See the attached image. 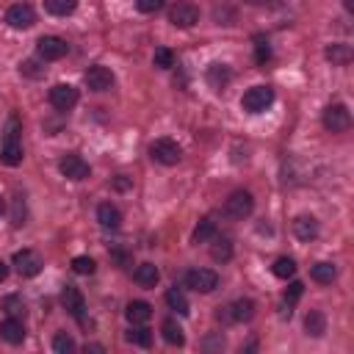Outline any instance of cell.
Segmentation results:
<instances>
[{
  "label": "cell",
  "instance_id": "4dcf8cb0",
  "mask_svg": "<svg viewBox=\"0 0 354 354\" xmlns=\"http://www.w3.org/2000/svg\"><path fill=\"white\" fill-rule=\"evenodd\" d=\"M25 216H28V210H25V196H22V194H14V199H11V224H14V227H22V224H25Z\"/></svg>",
  "mask_w": 354,
  "mask_h": 354
},
{
  "label": "cell",
  "instance_id": "ee69618b",
  "mask_svg": "<svg viewBox=\"0 0 354 354\" xmlns=\"http://www.w3.org/2000/svg\"><path fill=\"white\" fill-rule=\"evenodd\" d=\"M6 277H8V263H3V260H0V282H3Z\"/></svg>",
  "mask_w": 354,
  "mask_h": 354
},
{
  "label": "cell",
  "instance_id": "836d02e7",
  "mask_svg": "<svg viewBox=\"0 0 354 354\" xmlns=\"http://www.w3.org/2000/svg\"><path fill=\"white\" fill-rule=\"evenodd\" d=\"M77 346H75V340H72V335H66V332H58L55 337H53V351H58V354H69V351H75Z\"/></svg>",
  "mask_w": 354,
  "mask_h": 354
},
{
  "label": "cell",
  "instance_id": "bcb514c9",
  "mask_svg": "<svg viewBox=\"0 0 354 354\" xmlns=\"http://www.w3.org/2000/svg\"><path fill=\"white\" fill-rule=\"evenodd\" d=\"M246 3H249V6H266L268 0H246Z\"/></svg>",
  "mask_w": 354,
  "mask_h": 354
},
{
  "label": "cell",
  "instance_id": "d6986e66",
  "mask_svg": "<svg viewBox=\"0 0 354 354\" xmlns=\"http://www.w3.org/2000/svg\"><path fill=\"white\" fill-rule=\"evenodd\" d=\"M324 55H326V61H332V66H346V64H351L354 50H351L348 44H343V41H332V44L324 50Z\"/></svg>",
  "mask_w": 354,
  "mask_h": 354
},
{
  "label": "cell",
  "instance_id": "f546056e",
  "mask_svg": "<svg viewBox=\"0 0 354 354\" xmlns=\"http://www.w3.org/2000/svg\"><path fill=\"white\" fill-rule=\"evenodd\" d=\"M271 271H274V277H279V279H290V277L296 274V260L282 254V257H277V260H274Z\"/></svg>",
  "mask_w": 354,
  "mask_h": 354
},
{
  "label": "cell",
  "instance_id": "52a82bcc",
  "mask_svg": "<svg viewBox=\"0 0 354 354\" xmlns=\"http://www.w3.org/2000/svg\"><path fill=\"white\" fill-rule=\"evenodd\" d=\"M185 285L196 293H210L218 288V274L213 268H191L185 271Z\"/></svg>",
  "mask_w": 354,
  "mask_h": 354
},
{
  "label": "cell",
  "instance_id": "e0dca14e",
  "mask_svg": "<svg viewBox=\"0 0 354 354\" xmlns=\"http://www.w3.org/2000/svg\"><path fill=\"white\" fill-rule=\"evenodd\" d=\"M205 80H207V86L210 88H224L230 80H232V69L227 66V64H210L207 66V72H205Z\"/></svg>",
  "mask_w": 354,
  "mask_h": 354
},
{
  "label": "cell",
  "instance_id": "f6af8a7d",
  "mask_svg": "<svg viewBox=\"0 0 354 354\" xmlns=\"http://www.w3.org/2000/svg\"><path fill=\"white\" fill-rule=\"evenodd\" d=\"M343 8L351 14V11H354V0H343Z\"/></svg>",
  "mask_w": 354,
  "mask_h": 354
},
{
  "label": "cell",
  "instance_id": "7402d4cb",
  "mask_svg": "<svg viewBox=\"0 0 354 354\" xmlns=\"http://www.w3.org/2000/svg\"><path fill=\"white\" fill-rule=\"evenodd\" d=\"M124 318H127L130 324H147V321L152 318V307H149L147 301H130V304L124 307Z\"/></svg>",
  "mask_w": 354,
  "mask_h": 354
},
{
  "label": "cell",
  "instance_id": "9c48e42d",
  "mask_svg": "<svg viewBox=\"0 0 354 354\" xmlns=\"http://www.w3.org/2000/svg\"><path fill=\"white\" fill-rule=\"evenodd\" d=\"M58 171L66 177V180H72V183H80V180H86L88 174H91V166L80 158V155H64L61 160H58Z\"/></svg>",
  "mask_w": 354,
  "mask_h": 354
},
{
  "label": "cell",
  "instance_id": "d590c367",
  "mask_svg": "<svg viewBox=\"0 0 354 354\" xmlns=\"http://www.w3.org/2000/svg\"><path fill=\"white\" fill-rule=\"evenodd\" d=\"M94 268H97V263L91 257H86V254L72 257V271L75 274H94Z\"/></svg>",
  "mask_w": 354,
  "mask_h": 354
},
{
  "label": "cell",
  "instance_id": "8992f818",
  "mask_svg": "<svg viewBox=\"0 0 354 354\" xmlns=\"http://www.w3.org/2000/svg\"><path fill=\"white\" fill-rule=\"evenodd\" d=\"M47 100H50V105H53L55 111H72V108L77 105L80 94H77V88H75L72 83H55V86L50 88Z\"/></svg>",
  "mask_w": 354,
  "mask_h": 354
},
{
  "label": "cell",
  "instance_id": "60d3db41",
  "mask_svg": "<svg viewBox=\"0 0 354 354\" xmlns=\"http://www.w3.org/2000/svg\"><path fill=\"white\" fill-rule=\"evenodd\" d=\"M111 257H113L116 263H122V266H124V263H130V254H127V252H122V249H113V252H111Z\"/></svg>",
  "mask_w": 354,
  "mask_h": 354
},
{
  "label": "cell",
  "instance_id": "f1b7e54d",
  "mask_svg": "<svg viewBox=\"0 0 354 354\" xmlns=\"http://www.w3.org/2000/svg\"><path fill=\"white\" fill-rule=\"evenodd\" d=\"M44 8L53 17H69L77 8V0H44Z\"/></svg>",
  "mask_w": 354,
  "mask_h": 354
},
{
  "label": "cell",
  "instance_id": "8fae6325",
  "mask_svg": "<svg viewBox=\"0 0 354 354\" xmlns=\"http://www.w3.org/2000/svg\"><path fill=\"white\" fill-rule=\"evenodd\" d=\"M41 266H44V260L36 249H19L14 254V268L19 277H36L41 271Z\"/></svg>",
  "mask_w": 354,
  "mask_h": 354
},
{
  "label": "cell",
  "instance_id": "9a60e30c",
  "mask_svg": "<svg viewBox=\"0 0 354 354\" xmlns=\"http://www.w3.org/2000/svg\"><path fill=\"white\" fill-rule=\"evenodd\" d=\"M61 301H64V307L77 318V321H83V313H86V299H83V293L75 288V285H66L64 288V293H61Z\"/></svg>",
  "mask_w": 354,
  "mask_h": 354
},
{
  "label": "cell",
  "instance_id": "6da1fadb",
  "mask_svg": "<svg viewBox=\"0 0 354 354\" xmlns=\"http://www.w3.org/2000/svg\"><path fill=\"white\" fill-rule=\"evenodd\" d=\"M0 160L6 166L22 163V141H19V119L17 116H8V122H6L3 144H0Z\"/></svg>",
  "mask_w": 354,
  "mask_h": 354
},
{
  "label": "cell",
  "instance_id": "4316f807",
  "mask_svg": "<svg viewBox=\"0 0 354 354\" xmlns=\"http://www.w3.org/2000/svg\"><path fill=\"white\" fill-rule=\"evenodd\" d=\"M166 304H169L177 315H188V299H185V293H183L177 285L166 290Z\"/></svg>",
  "mask_w": 354,
  "mask_h": 354
},
{
  "label": "cell",
  "instance_id": "ffe728a7",
  "mask_svg": "<svg viewBox=\"0 0 354 354\" xmlns=\"http://www.w3.org/2000/svg\"><path fill=\"white\" fill-rule=\"evenodd\" d=\"M97 221L105 230H116L122 224V210L116 205H111V202H102V205H97Z\"/></svg>",
  "mask_w": 354,
  "mask_h": 354
},
{
  "label": "cell",
  "instance_id": "7a4b0ae2",
  "mask_svg": "<svg viewBox=\"0 0 354 354\" xmlns=\"http://www.w3.org/2000/svg\"><path fill=\"white\" fill-rule=\"evenodd\" d=\"M271 102H274V88L271 86H252L241 97V108L246 113H263Z\"/></svg>",
  "mask_w": 354,
  "mask_h": 354
},
{
  "label": "cell",
  "instance_id": "ba28073f",
  "mask_svg": "<svg viewBox=\"0 0 354 354\" xmlns=\"http://www.w3.org/2000/svg\"><path fill=\"white\" fill-rule=\"evenodd\" d=\"M6 22H8V28H14V30H28V28L36 22V11H33L30 3H14V6H8V11H6Z\"/></svg>",
  "mask_w": 354,
  "mask_h": 354
},
{
  "label": "cell",
  "instance_id": "4fadbf2b",
  "mask_svg": "<svg viewBox=\"0 0 354 354\" xmlns=\"http://www.w3.org/2000/svg\"><path fill=\"white\" fill-rule=\"evenodd\" d=\"M254 315V301L252 299H235L232 304H227L221 313H218V318H224V321H230V324H243V321H249Z\"/></svg>",
  "mask_w": 354,
  "mask_h": 354
},
{
  "label": "cell",
  "instance_id": "277c9868",
  "mask_svg": "<svg viewBox=\"0 0 354 354\" xmlns=\"http://www.w3.org/2000/svg\"><path fill=\"white\" fill-rule=\"evenodd\" d=\"M252 210H254V199L249 191H232L224 202V216L232 221H243L246 216H252Z\"/></svg>",
  "mask_w": 354,
  "mask_h": 354
},
{
  "label": "cell",
  "instance_id": "30bf717a",
  "mask_svg": "<svg viewBox=\"0 0 354 354\" xmlns=\"http://www.w3.org/2000/svg\"><path fill=\"white\" fill-rule=\"evenodd\" d=\"M169 22H171L174 28H194V25L199 22V8H196L194 3L180 0V3H174V6L169 8Z\"/></svg>",
  "mask_w": 354,
  "mask_h": 354
},
{
  "label": "cell",
  "instance_id": "e575fe53",
  "mask_svg": "<svg viewBox=\"0 0 354 354\" xmlns=\"http://www.w3.org/2000/svg\"><path fill=\"white\" fill-rule=\"evenodd\" d=\"M152 61H155L158 69H171L174 66V53L169 47H158L155 55H152Z\"/></svg>",
  "mask_w": 354,
  "mask_h": 354
},
{
  "label": "cell",
  "instance_id": "5b68a950",
  "mask_svg": "<svg viewBox=\"0 0 354 354\" xmlns=\"http://www.w3.org/2000/svg\"><path fill=\"white\" fill-rule=\"evenodd\" d=\"M324 127L329 133H346L351 127V111L343 105V102H332L324 108V116H321Z\"/></svg>",
  "mask_w": 354,
  "mask_h": 354
},
{
  "label": "cell",
  "instance_id": "2e32d148",
  "mask_svg": "<svg viewBox=\"0 0 354 354\" xmlns=\"http://www.w3.org/2000/svg\"><path fill=\"white\" fill-rule=\"evenodd\" d=\"M0 337H3L6 343H11V346H19V343L25 340V326H22V321H19L17 315H8L6 321H0Z\"/></svg>",
  "mask_w": 354,
  "mask_h": 354
},
{
  "label": "cell",
  "instance_id": "74e56055",
  "mask_svg": "<svg viewBox=\"0 0 354 354\" xmlns=\"http://www.w3.org/2000/svg\"><path fill=\"white\" fill-rule=\"evenodd\" d=\"M301 293H304V285H301V282H290V285H288V290H285V304H288V307H290V304H296Z\"/></svg>",
  "mask_w": 354,
  "mask_h": 354
},
{
  "label": "cell",
  "instance_id": "8d00e7d4",
  "mask_svg": "<svg viewBox=\"0 0 354 354\" xmlns=\"http://www.w3.org/2000/svg\"><path fill=\"white\" fill-rule=\"evenodd\" d=\"M19 72H22L25 77H41V75H44V66H39L36 61H22V64H19Z\"/></svg>",
  "mask_w": 354,
  "mask_h": 354
},
{
  "label": "cell",
  "instance_id": "5bb4252c",
  "mask_svg": "<svg viewBox=\"0 0 354 354\" xmlns=\"http://www.w3.org/2000/svg\"><path fill=\"white\" fill-rule=\"evenodd\" d=\"M83 80H86V86H88L91 91H108V88L113 86V72H111L108 66H102V64H94V66L86 69Z\"/></svg>",
  "mask_w": 354,
  "mask_h": 354
},
{
  "label": "cell",
  "instance_id": "d6a6232c",
  "mask_svg": "<svg viewBox=\"0 0 354 354\" xmlns=\"http://www.w3.org/2000/svg\"><path fill=\"white\" fill-rule=\"evenodd\" d=\"M254 61H257L260 66L271 61V44H268V39H263V36H254Z\"/></svg>",
  "mask_w": 354,
  "mask_h": 354
},
{
  "label": "cell",
  "instance_id": "b9f144b4",
  "mask_svg": "<svg viewBox=\"0 0 354 354\" xmlns=\"http://www.w3.org/2000/svg\"><path fill=\"white\" fill-rule=\"evenodd\" d=\"M83 348H86V351H105V346H100V343H86Z\"/></svg>",
  "mask_w": 354,
  "mask_h": 354
},
{
  "label": "cell",
  "instance_id": "7bdbcfd3",
  "mask_svg": "<svg viewBox=\"0 0 354 354\" xmlns=\"http://www.w3.org/2000/svg\"><path fill=\"white\" fill-rule=\"evenodd\" d=\"M127 185H130V183H127V180H124V174H119V180H116V188H119V191H124V188H127Z\"/></svg>",
  "mask_w": 354,
  "mask_h": 354
},
{
  "label": "cell",
  "instance_id": "cb8c5ba5",
  "mask_svg": "<svg viewBox=\"0 0 354 354\" xmlns=\"http://www.w3.org/2000/svg\"><path fill=\"white\" fill-rule=\"evenodd\" d=\"M210 241H213V246H210V257L218 260V263H227V260L232 257V241H230L227 235H213Z\"/></svg>",
  "mask_w": 354,
  "mask_h": 354
},
{
  "label": "cell",
  "instance_id": "44dd1931",
  "mask_svg": "<svg viewBox=\"0 0 354 354\" xmlns=\"http://www.w3.org/2000/svg\"><path fill=\"white\" fill-rule=\"evenodd\" d=\"M293 235L299 241H313L318 238V221L313 216H296L293 218Z\"/></svg>",
  "mask_w": 354,
  "mask_h": 354
},
{
  "label": "cell",
  "instance_id": "603a6c76",
  "mask_svg": "<svg viewBox=\"0 0 354 354\" xmlns=\"http://www.w3.org/2000/svg\"><path fill=\"white\" fill-rule=\"evenodd\" d=\"M304 332H307L310 337H321V335L326 332V315H324L321 310H310V313L304 315Z\"/></svg>",
  "mask_w": 354,
  "mask_h": 354
},
{
  "label": "cell",
  "instance_id": "7c38bea8",
  "mask_svg": "<svg viewBox=\"0 0 354 354\" xmlns=\"http://www.w3.org/2000/svg\"><path fill=\"white\" fill-rule=\"evenodd\" d=\"M66 50H69V44L61 36H41L36 41V53H39L41 61H58V58L66 55Z\"/></svg>",
  "mask_w": 354,
  "mask_h": 354
},
{
  "label": "cell",
  "instance_id": "f35d334b",
  "mask_svg": "<svg viewBox=\"0 0 354 354\" xmlns=\"http://www.w3.org/2000/svg\"><path fill=\"white\" fill-rule=\"evenodd\" d=\"M163 3H166V0H136V8H138L141 14H155V11L163 8Z\"/></svg>",
  "mask_w": 354,
  "mask_h": 354
},
{
  "label": "cell",
  "instance_id": "ab89813d",
  "mask_svg": "<svg viewBox=\"0 0 354 354\" xmlns=\"http://www.w3.org/2000/svg\"><path fill=\"white\" fill-rule=\"evenodd\" d=\"M6 310H8L11 315H17V313L22 310V301H19V296H8V299H6Z\"/></svg>",
  "mask_w": 354,
  "mask_h": 354
},
{
  "label": "cell",
  "instance_id": "3957f363",
  "mask_svg": "<svg viewBox=\"0 0 354 354\" xmlns=\"http://www.w3.org/2000/svg\"><path fill=\"white\" fill-rule=\"evenodd\" d=\"M149 155H152V160L160 163V166H174V163H180L183 149H180V144H177L174 138H155V141L149 144Z\"/></svg>",
  "mask_w": 354,
  "mask_h": 354
},
{
  "label": "cell",
  "instance_id": "484cf974",
  "mask_svg": "<svg viewBox=\"0 0 354 354\" xmlns=\"http://www.w3.org/2000/svg\"><path fill=\"white\" fill-rule=\"evenodd\" d=\"M160 335H163V340H166L169 346H183V343H185L183 326H180L174 318H166V321L160 324Z\"/></svg>",
  "mask_w": 354,
  "mask_h": 354
},
{
  "label": "cell",
  "instance_id": "d4e9b609",
  "mask_svg": "<svg viewBox=\"0 0 354 354\" xmlns=\"http://www.w3.org/2000/svg\"><path fill=\"white\" fill-rule=\"evenodd\" d=\"M310 277H313L318 285H332V279L337 277V266H335V263L321 260V263H315V266L310 268Z\"/></svg>",
  "mask_w": 354,
  "mask_h": 354
},
{
  "label": "cell",
  "instance_id": "7dc6e473",
  "mask_svg": "<svg viewBox=\"0 0 354 354\" xmlns=\"http://www.w3.org/2000/svg\"><path fill=\"white\" fill-rule=\"evenodd\" d=\"M3 210H6V202H3V196H0V216H3Z\"/></svg>",
  "mask_w": 354,
  "mask_h": 354
},
{
  "label": "cell",
  "instance_id": "ac0fdd59",
  "mask_svg": "<svg viewBox=\"0 0 354 354\" xmlns=\"http://www.w3.org/2000/svg\"><path fill=\"white\" fill-rule=\"evenodd\" d=\"M133 279H136V285H141V288H155L158 279H160V271H158L155 263H138V266L133 268Z\"/></svg>",
  "mask_w": 354,
  "mask_h": 354
},
{
  "label": "cell",
  "instance_id": "1f68e13d",
  "mask_svg": "<svg viewBox=\"0 0 354 354\" xmlns=\"http://www.w3.org/2000/svg\"><path fill=\"white\" fill-rule=\"evenodd\" d=\"M216 235V221L213 218H202L199 224H196V230H194V243H205V241H210Z\"/></svg>",
  "mask_w": 354,
  "mask_h": 354
},
{
  "label": "cell",
  "instance_id": "83f0119b",
  "mask_svg": "<svg viewBox=\"0 0 354 354\" xmlns=\"http://www.w3.org/2000/svg\"><path fill=\"white\" fill-rule=\"evenodd\" d=\"M127 340H130L133 346H141V348H147V346L152 343V329H147V324H130Z\"/></svg>",
  "mask_w": 354,
  "mask_h": 354
}]
</instances>
